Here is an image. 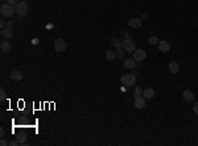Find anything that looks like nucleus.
<instances>
[{"label": "nucleus", "instance_id": "obj_1", "mask_svg": "<svg viewBox=\"0 0 198 146\" xmlns=\"http://www.w3.org/2000/svg\"><path fill=\"white\" fill-rule=\"evenodd\" d=\"M28 11H29V7H28V4L25 3V1H20V3L15 7V13H16L19 17H25L28 13Z\"/></svg>", "mask_w": 198, "mask_h": 146}, {"label": "nucleus", "instance_id": "obj_2", "mask_svg": "<svg viewBox=\"0 0 198 146\" xmlns=\"http://www.w3.org/2000/svg\"><path fill=\"white\" fill-rule=\"evenodd\" d=\"M122 84H124L126 87H132L136 83V76L133 74H124L122 78H120Z\"/></svg>", "mask_w": 198, "mask_h": 146}, {"label": "nucleus", "instance_id": "obj_3", "mask_svg": "<svg viewBox=\"0 0 198 146\" xmlns=\"http://www.w3.org/2000/svg\"><path fill=\"white\" fill-rule=\"evenodd\" d=\"M0 12H1V16L3 17H11L12 15L15 13V7L13 5H11V4H3L1 8H0Z\"/></svg>", "mask_w": 198, "mask_h": 146}, {"label": "nucleus", "instance_id": "obj_4", "mask_svg": "<svg viewBox=\"0 0 198 146\" xmlns=\"http://www.w3.org/2000/svg\"><path fill=\"white\" fill-rule=\"evenodd\" d=\"M122 48H123L127 53H133V51L136 50V49H135V41L131 40L130 37L126 38V40L122 42Z\"/></svg>", "mask_w": 198, "mask_h": 146}, {"label": "nucleus", "instance_id": "obj_5", "mask_svg": "<svg viewBox=\"0 0 198 146\" xmlns=\"http://www.w3.org/2000/svg\"><path fill=\"white\" fill-rule=\"evenodd\" d=\"M54 50L57 53H64L66 50V42L62 38H57L54 41Z\"/></svg>", "mask_w": 198, "mask_h": 146}, {"label": "nucleus", "instance_id": "obj_6", "mask_svg": "<svg viewBox=\"0 0 198 146\" xmlns=\"http://www.w3.org/2000/svg\"><path fill=\"white\" fill-rule=\"evenodd\" d=\"M145 57H147V53H145L144 50H141V49H137V50L133 51V59H135L136 62L143 61Z\"/></svg>", "mask_w": 198, "mask_h": 146}, {"label": "nucleus", "instance_id": "obj_7", "mask_svg": "<svg viewBox=\"0 0 198 146\" xmlns=\"http://www.w3.org/2000/svg\"><path fill=\"white\" fill-rule=\"evenodd\" d=\"M135 107L137 109H143L145 107V98L143 95H139V96H135Z\"/></svg>", "mask_w": 198, "mask_h": 146}, {"label": "nucleus", "instance_id": "obj_8", "mask_svg": "<svg viewBox=\"0 0 198 146\" xmlns=\"http://www.w3.org/2000/svg\"><path fill=\"white\" fill-rule=\"evenodd\" d=\"M1 37L7 38V40H11V38L13 37V32H12V28L9 27H5L1 29Z\"/></svg>", "mask_w": 198, "mask_h": 146}, {"label": "nucleus", "instance_id": "obj_9", "mask_svg": "<svg viewBox=\"0 0 198 146\" xmlns=\"http://www.w3.org/2000/svg\"><path fill=\"white\" fill-rule=\"evenodd\" d=\"M157 45H159V50L163 51V53H167V51L171 50V44L167 42V41H160Z\"/></svg>", "mask_w": 198, "mask_h": 146}, {"label": "nucleus", "instance_id": "obj_10", "mask_svg": "<svg viewBox=\"0 0 198 146\" xmlns=\"http://www.w3.org/2000/svg\"><path fill=\"white\" fill-rule=\"evenodd\" d=\"M141 19H131V20H128V25H130L131 28H133V29H137V28L141 27Z\"/></svg>", "mask_w": 198, "mask_h": 146}, {"label": "nucleus", "instance_id": "obj_11", "mask_svg": "<svg viewBox=\"0 0 198 146\" xmlns=\"http://www.w3.org/2000/svg\"><path fill=\"white\" fill-rule=\"evenodd\" d=\"M23 76H24V75H23V72L21 71H12L9 74V78L12 79V80H15V82H20L21 79H23Z\"/></svg>", "mask_w": 198, "mask_h": 146}, {"label": "nucleus", "instance_id": "obj_12", "mask_svg": "<svg viewBox=\"0 0 198 146\" xmlns=\"http://www.w3.org/2000/svg\"><path fill=\"white\" fill-rule=\"evenodd\" d=\"M182 98H184L185 102H193V100H194V95H193V92L189 91V90L184 91V94H182Z\"/></svg>", "mask_w": 198, "mask_h": 146}, {"label": "nucleus", "instance_id": "obj_13", "mask_svg": "<svg viewBox=\"0 0 198 146\" xmlns=\"http://www.w3.org/2000/svg\"><path fill=\"white\" fill-rule=\"evenodd\" d=\"M169 70H171V72H173V74H177V72L180 71V66H178L177 62L172 61L171 63H169Z\"/></svg>", "mask_w": 198, "mask_h": 146}, {"label": "nucleus", "instance_id": "obj_14", "mask_svg": "<svg viewBox=\"0 0 198 146\" xmlns=\"http://www.w3.org/2000/svg\"><path fill=\"white\" fill-rule=\"evenodd\" d=\"M135 62H136V61H135L133 58H128V59L124 61V67H126V68H135V66H136Z\"/></svg>", "mask_w": 198, "mask_h": 146}, {"label": "nucleus", "instance_id": "obj_15", "mask_svg": "<svg viewBox=\"0 0 198 146\" xmlns=\"http://www.w3.org/2000/svg\"><path fill=\"white\" fill-rule=\"evenodd\" d=\"M0 50L3 51V53H8L11 50V44L8 41H3L1 44H0Z\"/></svg>", "mask_w": 198, "mask_h": 146}, {"label": "nucleus", "instance_id": "obj_16", "mask_svg": "<svg viewBox=\"0 0 198 146\" xmlns=\"http://www.w3.org/2000/svg\"><path fill=\"white\" fill-rule=\"evenodd\" d=\"M143 96L145 99H152L155 96V91H153V88H145L143 91Z\"/></svg>", "mask_w": 198, "mask_h": 146}, {"label": "nucleus", "instance_id": "obj_17", "mask_svg": "<svg viewBox=\"0 0 198 146\" xmlns=\"http://www.w3.org/2000/svg\"><path fill=\"white\" fill-rule=\"evenodd\" d=\"M115 57H116V51H114V50H107L106 51V59L107 61H112Z\"/></svg>", "mask_w": 198, "mask_h": 146}, {"label": "nucleus", "instance_id": "obj_18", "mask_svg": "<svg viewBox=\"0 0 198 146\" xmlns=\"http://www.w3.org/2000/svg\"><path fill=\"white\" fill-rule=\"evenodd\" d=\"M111 44H112L116 49L122 48V42H120V41L118 40V38H116V37H112V38H111Z\"/></svg>", "mask_w": 198, "mask_h": 146}, {"label": "nucleus", "instance_id": "obj_19", "mask_svg": "<svg viewBox=\"0 0 198 146\" xmlns=\"http://www.w3.org/2000/svg\"><path fill=\"white\" fill-rule=\"evenodd\" d=\"M148 42H149L151 45H156V44H159L160 41H159V38H157L156 36H151V37L148 38Z\"/></svg>", "mask_w": 198, "mask_h": 146}, {"label": "nucleus", "instance_id": "obj_20", "mask_svg": "<svg viewBox=\"0 0 198 146\" xmlns=\"http://www.w3.org/2000/svg\"><path fill=\"white\" fill-rule=\"evenodd\" d=\"M124 49L123 48H119V49H116V57L118 58H123L124 57Z\"/></svg>", "mask_w": 198, "mask_h": 146}, {"label": "nucleus", "instance_id": "obj_21", "mask_svg": "<svg viewBox=\"0 0 198 146\" xmlns=\"http://www.w3.org/2000/svg\"><path fill=\"white\" fill-rule=\"evenodd\" d=\"M17 141H19V143H25V141H27V136L25 134H20V136L17 137Z\"/></svg>", "mask_w": 198, "mask_h": 146}, {"label": "nucleus", "instance_id": "obj_22", "mask_svg": "<svg viewBox=\"0 0 198 146\" xmlns=\"http://www.w3.org/2000/svg\"><path fill=\"white\" fill-rule=\"evenodd\" d=\"M143 91H144V90H143V88H141L140 86H137V87H136V90H135V96L143 95Z\"/></svg>", "mask_w": 198, "mask_h": 146}, {"label": "nucleus", "instance_id": "obj_23", "mask_svg": "<svg viewBox=\"0 0 198 146\" xmlns=\"http://www.w3.org/2000/svg\"><path fill=\"white\" fill-rule=\"evenodd\" d=\"M5 96H7V92L4 91V90H1V91H0V100L3 102L4 99H5Z\"/></svg>", "mask_w": 198, "mask_h": 146}, {"label": "nucleus", "instance_id": "obj_24", "mask_svg": "<svg viewBox=\"0 0 198 146\" xmlns=\"http://www.w3.org/2000/svg\"><path fill=\"white\" fill-rule=\"evenodd\" d=\"M20 3L19 0H8V4H11V5H13V7H16L17 4Z\"/></svg>", "mask_w": 198, "mask_h": 146}, {"label": "nucleus", "instance_id": "obj_25", "mask_svg": "<svg viewBox=\"0 0 198 146\" xmlns=\"http://www.w3.org/2000/svg\"><path fill=\"white\" fill-rule=\"evenodd\" d=\"M8 145L9 146H17V145H20V143H19V141H11V142H8Z\"/></svg>", "mask_w": 198, "mask_h": 146}, {"label": "nucleus", "instance_id": "obj_26", "mask_svg": "<svg viewBox=\"0 0 198 146\" xmlns=\"http://www.w3.org/2000/svg\"><path fill=\"white\" fill-rule=\"evenodd\" d=\"M193 111H194V113L198 116V103H195L194 106H193Z\"/></svg>", "mask_w": 198, "mask_h": 146}, {"label": "nucleus", "instance_id": "obj_27", "mask_svg": "<svg viewBox=\"0 0 198 146\" xmlns=\"http://www.w3.org/2000/svg\"><path fill=\"white\" fill-rule=\"evenodd\" d=\"M0 145H1V146H7L8 142L5 141V139H1V141H0Z\"/></svg>", "mask_w": 198, "mask_h": 146}, {"label": "nucleus", "instance_id": "obj_28", "mask_svg": "<svg viewBox=\"0 0 198 146\" xmlns=\"http://www.w3.org/2000/svg\"><path fill=\"white\" fill-rule=\"evenodd\" d=\"M5 27H9V28H12V23H11V21H8L7 24H5Z\"/></svg>", "mask_w": 198, "mask_h": 146}, {"label": "nucleus", "instance_id": "obj_29", "mask_svg": "<svg viewBox=\"0 0 198 146\" xmlns=\"http://www.w3.org/2000/svg\"><path fill=\"white\" fill-rule=\"evenodd\" d=\"M0 136H1V137L4 136V130L3 129H0Z\"/></svg>", "mask_w": 198, "mask_h": 146}]
</instances>
